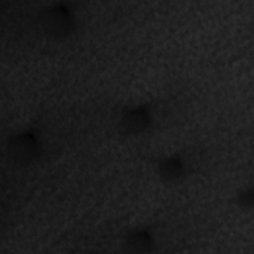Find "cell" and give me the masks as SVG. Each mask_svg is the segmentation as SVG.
I'll use <instances>...</instances> for the list:
<instances>
[{
  "label": "cell",
  "mask_w": 254,
  "mask_h": 254,
  "mask_svg": "<svg viewBox=\"0 0 254 254\" xmlns=\"http://www.w3.org/2000/svg\"><path fill=\"white\" fill-rule=\"evenodd\" d=\"M40 140L31 130H22L10 135L7 139V155L14 163L26 165L40 155Z\"/></svg>",
  "instance_id": "6da1fadb"
},
{
  "label": "cell",
  "mask_w": 254,
  "mask_h": 254,
  "mask_svg": "<svg viewBox=\"0 0 254 254\" xmlns=\"http://www.w3.org/2000/svg\"><path fill=\"white\" fill-rule=\"evenodd\" d=\"M40 22L47 34L55 38H63L72 31L74 14L64 4H53L43 10Z\"/></svg>",
  "instance_id": "7a4b0ae2"
},
{
  "label": "cell",
  "mask_w": 254,
  "mask_h": 254,
  "mask_svg": "<svg viewBox=\"0 0 254 254\" xmlns=\"http://www.w3.org/2000/svg\"><path fill=\"white\" fill-rule=\"evenodd\" d=\"M152 122V114L145 105H136L127 108L122 112L120 126L128 135L144 133Z\"/></svg>",
  "instance_id": "3957f363"
},
{
  "label": "cell",
  "mask_w": 254,
  "mask_h": 254,
  "mask_svg": "<svg viewBox=\"0 0 254 254\" xmlns=\"http://www.w3.org/2000/svg\"><path fill=\"white\" fill-rule=\"evenodd\" d=\"M157 173L166 183H177L186 175V166L181 157L167 156L158 161Z\"/></svg>",
  "instance_id": "277c9868"
},
{
  "label": "cell",
  "mask_w": 254,
  "mask_h": 254,
  "mask_svg": "<svg viewBox=\"0 0 254 254\" xmlns=\"http://www.w3.org/2000/svg\"><path fill=\"white\" fill-rule=\"evenodd\" d=\"M153 244V236L145 228H136L130 231L124 239V247L128 252H149Z\"/></svg>",
  "instance_id": "5b68a950"
}]
</instances>
